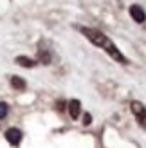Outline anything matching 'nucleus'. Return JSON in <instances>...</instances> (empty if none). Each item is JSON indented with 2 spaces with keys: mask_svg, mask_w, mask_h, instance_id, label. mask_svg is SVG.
Listing matches in <instances>:
<instances>
[{
  "mask_svg": "<svg viewBox=\"0 0 146 148\" xmlns=\"http://www.w3.org/2000/svg\"><path fill=\"white\" fill-rule=\"evenodd\" d=\"M5 139L9 141L13 146H18L20 145V141H22V132L18 130V128H9L5 132Z\"/></svg>",
  "mask_w": 146,
  "mask_h": 148,
  "instance_id": "4",
  "label": "nucleus"
},
{
  "mask_svg": "<svg viewBox=\"0 0 146 148\" xmlns=\"http://www.w3.org/2000/svg\"><path fill=\"white\" fill-rule=\"evenodd\" d=\"M11 85H13L14 88H25V81L20 79L18 76H13V78H11Z\"/></svg>",
  "mask_w": 146,
  "mask_h": 148,
  "instance_id": "7",
  "label": "nucleus"
},
{
  "mask_svg": "<svg viewBox=\"0 0 146 148\" xmlns=\"http://www.w3.org/2000/svg\"><path fill=\"white\" fill-rule=\"evenodd\" d=\"M16 63L22 65V67H34V65H36V62L31 60V58H27V56H18L16 58Z\"/></svg>",
  "mask_w": 146,
  "mask_h": 148,
  "instance_id": "6",
  "label": "nucleus"
},
{
  "mask_svg": "<svg viewBox=\"0 0 146 148\" xmlns=\"http://www.w3.org/2000/svg\"><path fill=\"white\" fill-rule=\"evenodd\" d=\"M79 31L85 34V38H89L94 45L101 47L106 54H110L114 60H117L119 63H128V60L121 54V51L117 49V45H115L106 34H103L101 31H98V29H90V27H79Z\"/></svg>",
  "mask_w": 146,
  "mask_h": 148,
  "instance_id": "1",
  "label": "nucleus"
},
{
  "mask_svg": "<svg viewBox=\"0 0 146 148\" xmlns=\"http://www.w3.org/2000/svg\"><path fill=\"white\" fill-rule=\"evenodd\" d=\"M7 112H9V107H7L5 103H0V119H2V117H5Z\"/></svg>",
  "mask_w": 146,
  "mask_h": 148,
  "instance_id": "9",
  "label": "nucleus"
},
{
  "mask_svg": "<svg viewBox=\"0 0 146 148\" xmlns=\"http://www.w3.org/2000/svg\"><path fill=\"white\" fill-rule=\"evenodd\" d=\"M130 16H132L137 24H143V22L146 20V13H144V9L141 5L134 4V5H130Z\"/></svg>",
  "mask_w": 146,
  "mask_h": 148,
  "instance_id": "3",
  "label": "nucleus"
},
{
  "mask_svg": "<svg viewBox=\"0 0 146 148\" xmlns=\"http://www.w3.org/2000/svg\"><path fill=\"white\" fill-rule=\"evenodd\" d=\"M92 123V116L90 114H85L83 116V125H90Z\"/></svg>",
  "mask_w": 146,
  "mask_h": 148,
  "instance_id": "10",
  "label": "nucleus"
},
{
  "mask_svg": "<svg viewBox=\"0 0 146 148\" xmlns=\"http://www.w3.org/2000/svg\"><path fill=\"white\" fill-rule=\"evenodd\" d=\"M40 62H42V63H45V65L50 62V56H49V53H45L43 49L40 51Z\"/></svg>",
  "mask_w": 146,
  "mask_h": 148,
  "instance_id": "8",
  "label": "nucleus"
},
{
  "mask_svg": "<svg viewBox=\"0 0 146 148\" xmlns=\"http://www.w3.org/2000/svg\"><path fill=\"white\" fill-rule=\"evenodd\" d=\"M69 114L72 119H78V116H79V110H81V103H79L78 99H70L69 101Z\"/></svg>",
  "mask_w": 146,
  "mask_h": 148,
  "instance_id": "5",
  "label": "nucleus"
},
{
  "mask_svg": "<svg viewBox=\"0 0 146 148\" xmlns=\"http://www.w3.org/2000/svg\"><path fill=\"white\" fill-rule=\"evenodd\" d=\"M130 107H132V112L137 117V121L141 123V127L146 128V108H144V105L139 103V101H132V105H130Z\"/></svg>",
  "mask_w": 146,
  "mask_h": 148,
  "instance_id": "2",
  "label": "nucleus"
}]
</instances>
